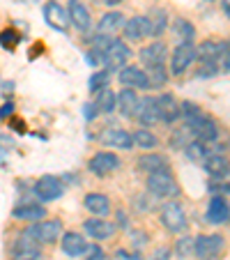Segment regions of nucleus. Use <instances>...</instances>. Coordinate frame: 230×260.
Segmentation results:
<instances>
[{
    "label": "nucleus",
    "instance_id": "nucleus-44",
    "mask_svg": "<svg viewBox=\"0 0 230 260\" xmlns=\"http://www.w3.org/2000/svg\"><path fill=\"white\" fill-rule=\"evenodd\" d=\"M14 104L12 102H7V104H3V106H0V120H10L12 115H14Z\"/></svg>",
    "mask_w": 230,
    "mask_h": 260
},
{
    "label": "nucleus",
    "instance_id": "nucleus-32",
    "mask_svg": "<svg viewBox=\"0 0 230 260\" xmlns=\"http://www.w3.org/2000/svg\"><path fill=\"white\" fill-rule=\"evenodd\" d=\"M173 32H175V37H180V42H189V44H193L196 28H193V23H191L189 19L177 16V19L173 21Z\"/></svg>",
    "mask_w": 230,
    "mask_h": 260
},
{
    "label": "nucleus",
    "instance_id": "nucleus-19",
    "mask_svg": "<svg viewBox=\"0 0 230 260\" xmlns=\"http://www.w3.org/2000/svg\"><path fill=\"white\" fill-rule=\"evenodd\" d=\"M136 168L150 175V173H157V171H168V168H171V161H168L166 154L150 150V152H143L141 157L136 159Z\"/></svg>",
    "mask_w": 230,
    "mask_h": 260
},
{
    "label": "nucleus",
    "instance_id": "nucleus-13",
    "mask_svg": "<svg viewBox=\"0 0 230 260\" xmlns=\"http://www.w3.org/2000/svg\"><path fill=\"white\" fill-rule=\"evenodd\" d=\"M118 81L122 83V88H134V90H150L147 83V74L138 64H124L122 69H118Z\"/></svg>",
    "mask_w": 230,
    "mask_h": 260
},
{
    "label": "nucleus",
    "instance_id": "nucleus-41",
    "mask_svg": "<svg viewBox=\"0 0 230 260\" xmlns=\"http://www.w3.org/2000/svg\"><path fill=\"white\" fill-rule=\"evenodd\" d=\"M129 240H132V246H134V251H141L143 246H147V235L143 231H132L129 233Z\"/></svg>",
    "mask_w": 230,
    "mask_h": 260
},
{
    "label": "nucleus",
    "instance_id": "nucleus-12",
    "mask_svg": "<svg viewBox=\"0 0 230 260\" xmlns=\"http://www.w3.org/2000/svg\"><path fill=\"white\" fill-rule=\"evenodd\" d=\"M154 106H157V113H159V122L175 124L180 120V102L171 92H163L159 97H154Z\"/></svg>",
    "mask_w": 230,
    "mask_h": 260
},
{
    "label": "nucleus",
    "instance_id": "nucleus-33",
    "mask_svg": "<svg viewBox=\"0 0 230 260\" xmlns=\"http://www.w3.org/2000/svg\"><path fill=\"white\" fill-rule=\"evenodd\" d=\"M193 132H191L186 124H182V127H175L171 132V138H168V145L173 147V150H184V145L189 141H193Z\"/></svg>",
    "mask_w": 230,
    "mask_h": 260
},
{
    "label": "nucleus",
    "instance_id": "nucleus-27",
    "mask_svg": "<svg viewBox=\"0 0 230 260\" xmlns=\"http://www.w3.org/2000/svg\"><path fill=\"white\" fill-rule=\"evenodd\" d=\"M212 152H214V145L205 141H198V138H193V141H189L184 145V157L193 164H203Z\"/></svg>",
    "mask_w": 230,
    "mask_h": 260
},
{
    "label": "nucleus",
    "instance_id": "nucleus-17",
    "mask_svg": "<svg viewBox=\"0 0 230 260\" xmlns=\"http://www.w3.org/2000/svg\"><path fill=\"white\" fill-rule=\"evenodd\" d=\"M83 231H85V235L92 237V240L104 242L115 235V223L104 219V216H90V219L83 221Z\"/></svg>",
    "mask_w": 230,
    "mask_h": 260
},
{
    "label": "nucleus",
    "instance_id": "nucleus-47",
    "mask_svg": "<svg viewBox=\"0 0 230 260\" xmlns=\"http://www.w3.org/2000/svg\"><path fill=\"white\" fill-rule=\"evenodd\" d=\"M118 255L122 260H143L141 251H132V253H127V251H118Z\"/></svg>",
    "mask_w": 230,
    "mask_h": 260
},
{
    "label": "nucleus",
    "instance_id": "nucleus-16",
    "mask_svg": "<svg viewBox=\"0 0 230 260\" xmlns=\"http://www.w3.org/2000/svg\"><path fill=\"white\" fill-rule=\"evenodd\" d=\"M230 216L228 196H212L205 210V221L210 226H225Z\"/></svg>",
    "mask_w": 230,
    "mask_h": 260
},
{
    "label": "nucleus",
    "instance_id": "nucleus-11",
    "mask_svg": "<svg viewBox=\"0 0 230 260\" xmlns=\"http://www.w3.org/2000/svg\"><path fill=\"white\" fill-rule=\"evenodd\" d=\"M141 127L152 129L154 124H159V113H157V106H154V97L147 94V97H138L136 104V111H134V118Z\"/></svg>",
    "mask_w": 230,
    "mask_h": 260
},
{
    "label": "nucleus",
    "instance_id": "nucleus-52",
    "mask_svg": "<svg viewBox=\"0 0 230 260\" xmlns=\"http://www.w3.org/2000/svg\"><path fill=\"white\" fill-rule=\"evenodd\" d=\"M12 260H40V258H16V255H14Z\"/></svg>",
    "mask_w": 230,
    "mask_h": 260
},
{
    "label": "nucleus",
    "instance_id": "nucleus-46",
    "mask_svg": "<svg viewBox=\"0 0 230 260\" xmlns=\"http://www.w3.org/2000/svg\"><path fill=\"white\" fill-rule=\"evenodd\" d=\"M83 111H85L83 115H85V120H88V122H90V120H94V118L99 115V111H97V106H94V104H85Z\"/></svg>",
    "mask_w": 230,
    "mask_h": 260
},
{
    "label": "nucleus",
    "instance_id": "nucleus-10",
    "mask_svg": "<svg viewBox=\"0 0 230 260\" xmlns=\"http://www.w3.org/2000/svg\"><path fill=\"white\" fill-rule=\"evenodd\" d=\"M168 44L161 40H154L150 44H145L141 51H138V58H141V64L143 69L147 67H157V64H166V58H168Z\"/></svg>",
    "mask_w": 230,
    "mask_h": 260
},
{
    "label": "nucleus",
    "instance_id": "nucleus-42",
    "mask_svg": "<svg viewBox=\"0 0 230 260\" xmlns=\"http://www.w3.org/2000/svg\"><path fill=\"white\" fill-rule=\"evenodd\" d=\"M83 255H88L85 260H106V253H104V249L99 244H88Z\"/></svg>",
    "mask_w": 230,
    "mask_h": 260
},
{
    "label": "nucleus",
    "instance_id": "nucleus-40",
    "mask_svg": "<svg viewBox=\"0 0 230 260\" xmlns=\"http://www.w3.org/2000/svg\"><path fill=\"white\" fill-rule=\"evenodd\" d=\"M207 193H212V196H228V180H210L207 182Z\"/></svg>",
    "mask_w": 230,
    "mask_h": 260
},
{
    "label": "nucleus",
    "instance_id": "nucleus-34",
    "mask_svg": "<svg viewBox=\"0 0 230 260\" xmlns=\"http://www.w3.org/2000/svg\"><path fill=\"white\" fill-rule=\"evenodd\" d=\"M111 81H113V72H111V69H99V72H94L92 76H90L88 88H90V92H99L102 88H108V85H111Z\"/></svg>",
    "mask_w": 230,
    "mask_h": 260
},
{
    "label": "nucleus",
    "instance_id": "nucleus-15",
    "mask_svg": "<svg viewBox=\"0 0 230 260\" xmlns=\"http://www.w3.org/2000/svg\"><path fill=\"white\" fill-rule=\"evenodd\" d=\"M99 143L104 147H115V150H134L132 134L120 127H106L99 134Z\"/></svg>",
    "mask_w": 230,
    "mask_h": 260
},
{
    "label": "nucleus",
    "instance_id": "nucleus-5",
    "mask_svg": "<svg viewBox=\"0 0 230 260\" xmlns=\"http://www.w3.org/2000/svg\"><path fill=\"white\" fill-rule=\"evenodd\" d=\"M132 55H134L132 46H129L124 40L115 37V40L111 42V46L102 53V64H104V69L115 72V69H122L124 64H129V58H132Z\"/></svg>",
    "mask_w": 230,
    "mask_h": 260
},
{
    "label": "nucleus",
    "instance_id": "nucleus-26",
    "mask_svg": "<svg viewBox=\"0 0 230 260\" xmlns=\"http://www.w3.org/2000/svg\"><path fill=\"white\" fill-rule=\"evenodd\" d=\"M12 255H16V258H42V244L28 235H21L12 244Z\"/></svg>",
    "mask_w": 230,
    "mask_h": 260
},
{
    "label": "nucleus",
    "instance_id": "nucleus-28",
    "mask_svg": "<svg viewBox=\"0 0 230 260\" xmlns=\"http://www.w3.org/2000/svg\"><path fill=\"white\" fill-rule=\"evenodd\" d=\"M132 141H134V147H141L143 152H150V150H154V147L161 145L159 136L152 132V129H147V127L136 129V132L132 134Z\"/></svg>",
    "mask_w": 230,
    "mask_h": 260
},
{
    "label": "nucleus",
    "instance_id": "nucleus-39",
    "mask_svg": "<svg viewBox=\"0 0 230 260\" xmlns=\"http://www.w3.org/2000/svg\"><path fill=\"white\" fill-rule=\"evenodd\" d=\"M113 40H115L113 35H99V32H97V35L92 37V51H97V53L102 55L104 51H106L108 46H111V42H113Z\"/></svg>",
    "mask_w": 230,
    "mask_h": 260
},
{
    "label": "nucleus",
    "instance_id": "nucleus-25",
    "mask_svg": "<svg viewBox=\"0 0 230 260\" xmlns=\"http://www.w3.org/2000/svg\"><path fill=\"white\" fill-rule=\"evenodd\" d=\"M83 207L90 212L92 216H106V214H111V198L106 196V193H97V191H92V193H85V198H83Z\"/></svg>",
    "mask_w": 230,
    "mask_h": 260
},
{
    "label": "nucleus",
    "instance_id": "nucleus-9",
    "mask_svg": "<svg viewBox=\"0 0 230 260\" xmlns=\"http://www.w3.org/2000/svg\"><path fill=\"white\" fill-rule=\"evenodd\" d=\"M122 28H124V42H127V44H138V42H145L147 37H152L150 16L136 14L124 21Z\"/></svg>",
    "mask_w": 230,
    "mask_h": 260
},
{
    "label": "nucleus",
    "instance_id": "nucleus-14",
    "mask_svg": "<svg viewBox=\"0 0 230 260\" xmlns=\"http://www.w3.org/2000/svg\"><path fill=\"white\" fill-rule=\"evenodd\" d=\"M221 58H230L228 40H205L196 46V60H214L219 62Z\"/></svg>",
    "mask_w": 230,
    "mask_h": 260
},
{
    "label": "nucleus",
    "instance_id": "nucleus-50",
    "mask_svg": "<svg viewBox=\"0 0 230 260\" xmlns=\"http://www.w3.org/2000/svg\"><path fill=\"white\" fill-rule=\"evenodd\" d=\"M104 3H106L108 7H115V5H122L124 0H104Z\"/></svg>",
    "mask_w": 230,
    "mask_h": 260
},
{
    "label": "nucleus",
    "instance_id": "nucleus-43",
    "mask_svg": "<svg viewBox=\"0 0 230 260\" xmlns=\"http://www.w3.org/2000/svg\"><path fill=\"white\" fill-rule=\"evenodd\" d=\"M171 255H173L171 246H159V249L154 251V253H152L147 260H171Z\"/></svg>",
    "mask_w": 230,
    "mask_h": 260
},
{
    "label": "nucleus",
    "instance_id": "nucleus-3",
    "mask_svg": "<svg viewBox=\"0 0 230 260\" xmlns=\"http://www.w3.org/2000/svg\"><path fill=\"white\" fill-rule=\"evenodd\" d=\"M23 235L32 237V240L40 242V244H55V240H60V235H62V221L49 219V216L40 219V221H32Z\"/></svg>",
    "mask_w": 230,
    "mask_h": 260
},
{
    "label": "nucleus",
    "instance_id": "nucleus-45",
    "mask_svg": "<svg viewBox=\"0 0 230 260\" xmlns=\"http://www.w3.org/2000/svg\"><path fill=\"white\" fill-rule=\"evenodd\" d=\"M85 60H88V64H92V67H99V64H102V55H99L97 51H92V49L85 53Z\"/></svg>",
    "mask_w": 230,
    "mask_h": 260
},
{
    "label": "nucleus",
    "instance_id": "nucleus-18",
    "mask_svg": "<svg viewBox=\"0 0 230 260\" xmlns=\"http://www.w3.org/2000/svg\"><path fill=\"white\" fill-rule=\"evenodd\" d=\"M67 16H69V25H74V28L81 30V32H88V30L92 28V14H90V10L81 0H69Z\"/></svg>",
    "mask_w": 230,
    "mask_h": 260
},
{
    "label": "nucleus",
    "instance_id": "nucleus-48",
    "mask_svg": "<svg viewBox=\"0 0 230 260\" xmlns=\"http://www.w3.org/2000/svg\"><path fill=\"white\" fill-rule=\"evenodd\" d=\"M118 226L120 228H127L129 221H127V214H124V210H118Z\"/></svg>",
    "mask_w": 230,
    "mask_h": 260
},
{
    "label": "nucleus",
    "instance_id": "nucleus-20",
    "mask_svg": "<svg viewBox=\"0 0 230 260\" xmlns=\"http://www.w3.org/2000/svg\"><path fill=\"white\" fill-rule=\"evenodd\" d=\"M44 19L51 28L60 30V32H67L69 30V16H67V10H64L60 3L55 0H49L44 5Z\"/></svg>",
    "mask_w": 230,
    "mask_h": 260
},
{
    "label": "nucleus",
    "instance_id": "nucleus-24",
    "mask_svg": "<svg viewBox=\"0 0 230 260\" xmlns=\"http://www.w3.org/2000/svg\"><path fill=\"white\" fill-rule=\"evenodd\" d=\"M49 216V210L40 203H21L12 210V219H19V221H40Z\"/></svg>",
    "mask_w": 230,
    "mask_h": 260
},
{
    "label": "nucleus",
    "instance_id": "nucleus-23",
    "mask_svg": "<svg viewBox=\"0 0 230 260\" xmlns=\"http://www.w3.org/2000/svg\"><path fill=\"white\" fill-rule=\"evenodd\" d=\"M136 104H138V92L134 88H122L120 92H115V108L120 111L122 118H127V120L134 118Z\"/></svg>",
    "mask_w": 230,
    "mask_h": 260
},
{
    "label": "nucleus",
    "instance_id": "nucleus-8",
    "mask_svg": "<svg viewBox=\"0 0 230 260\" xmlns=\"http://www.w3.org/2000/svg\"><path fill=\"white\" fill-rule=\"evenodd\" d=\"M32 193H35V198H37L40 203L58 201V198L64 193V182H62V177L42 175L40 180L32 184Z\"/></svg>",
    "mask_w": 230,
    "mask_h": 260
},
{
    "label": "nucleus",
    "instance_id": "nucleus-31",
    "mask_svg": "<svg viewBox=\"0 0 230 260\" xmlns=\"http://www.w3.org/2000/svg\"><path fill=\"white\" fill-rule=\"evenodd\" d=\"M147 83H150V90H161L166 88L168 83V69L166 64H157V67H147Z\"/></svg>",
    "mask_w": 230,
    "mask_h": 260
},
{
    "label": "nucleus",
    "instance_id": "nucleus-37",
    "mask_svg": "<svg viewBox=\"0 0 230 260\" xmlns=\"http://www.w3.org/2000/svg\"><path fill=\"white\" fill-rule=\"evenodd\" d=\"M175 253L177 258H191L193 255V237L191 235H182L175 242Z\"/></svg>",
    "mask_w": 230,
    "mask_h": 260
},
{
    "label": "nucleus",
    "instance_id": "nucleus-1",
    "mask_svg": "<svg viewBox=\"0 0 230 260\" xmlns=\"http://www.w3.org/2000/svg\"><path fill=\"white\" fill-rule=\"evenodd\" d=\"M145 189L152 193V196L163 198V201L180 196V184H177L175 175L171 173V168H168V171L150 173L145 180Z\"/></svg>",
    "mask_w": 230,
    "mask_h": 260
},
{
    "label": "nucleus",
    "instance_id": "nucleus-35",
    "mask_svg": "<svg viewBox=\"0 0 230 260\" xmlns=\"http://www.w3.org/2000/svg\"><path fill=\"white\" fill-rule=\"evenodd\" d=\"M150 16V23H152V37H161L166 32V25H168V12L166 10H154Z\"/></svg>",
    "mask_w": 230,
    "mask_h": 260
},
{
    "label": "nucleus",
    "instance_id": "nucleus-49",
    "mask_svg": "<svg viewBox=\"0 0 230 260\" xmlns=\"http://www.w3.org/2000/svg\"><path fill=\"white\" fill-rule=\"evenodd\" d=\"M12 127H14V132H23V122H21V120H16L14 115H12Z\"/></svg>",
    "mask_w": 230,
    "mask_h": 260
},
{
    "label": "nucleus",
    "instance_id": "nucleus-2",
    "mask_svg": "<svg viewBox=\"0 0 230 260\" xmlns=\"http://www.w3.org/2000/svg\"><path fill=\"white\" fill-rule=\"evenodd\" d=\"M225 251V237L221 233L193 237V255L198 260H219Z\"/></svg>",
    "mask_w": 230,
    "mask_h": 260
},
{
    "label": "nucleus",
    "instance_id": "nucleus-22",
    "mask_svg": "<svg viewBox=\"0 0 230 260\" xmlns=\"http://www.w3.org/2000/svg\"><path fill=\"white\" fill-rule=\"evenodd\" d=\"M62 240H60V246H62V251L69 255V258H81V255L85 253V249H88V240H85V235H81V233H62Z\"/></svg>",
    "mask_w": 230,
    "mask_h": 260
},
{
    "label": "nucleus",
    "instance_id": "nucleus-6",
    "mask_svg": "<svg viewBox=\"0 0 230 260\" xmlns=\"http://www.w3.org/2000/svg\"><path fill=\"white\" fill-rule=\"evenodd\" d=\"M168 58H171V69H168V74H171V76H182V74L189 72L191 64L196 62V46L189 44V42H180V44L175 46V51L168 53Z\"/></svg>",
    "mask_w": 230,
    "mask_h": 260
},
{
    "label": "nucleus",
    "instance_id": "nucleus-36",
    "mask_svg": "<svg viewBox=\"0 0 230 260\" xmlns=\"http://www.w3.org/2000/svg\"><path fill=\"white\" fill-rule=\"evenodd\" d=\"M21 42V35L16 28H5V30H0V46L7 51H14L16 46H19Z\"/></svg>",
    "mask_w": 230,
    "mask_h": 260
},
{
    "label": "nucleus",
    "instance_id": "nucleus-21",
    "mask_svg": "<svg viewBox=\"0 0 230 260\" xmlns=\"http://www.w3.org/2000/svg\"><path fill=\"white\" fill-rule=\"evenodd\" d=\"M203 171L207 173V177L210 180H228V157L225 154H219V152H212L210 157L205 159V161L201 164Z\"/></svg>",
    "mask_w": 230,
    "mask_h": 260
},
{
    "label": "nucleus",
    "instance_id": "nucleus-4",
    "mask_svg": "<svg viewBox=\"0 0 230 260\" xmlns=\"http://www.w3.org/2000/svg\"><path fill=\"white\" fill-rule=\"evenodd\" d=\"M159 221L168 233H184L186 231V212L180 201L168 198L159 210Z\"/></svg>",
    "mask_w": 230,
    "mask_h": 260
},
{
    "label": "nucleus",
    "instance_id": "nucleus-30",
    "mask_svg": "<svg viewBox=\"0 0 230 260\" xmlns=\"http://www.w3.org/2000/svg\"><path fill=\"white\" fill-rule=\"evenodd\" d=\"M94 106H97L99 113L111 115L115 111V90L108 85V88H102L99 92H94Z\"/></svg>",
    "mask_w": 230,
    "mask_h": 260
},
{
    "label": "nucleus",
    "instance_id": "nucleus-7",
    "mask_svg": "<svg viewBox=\"0 0 230 260\" xmlns=\"http://www.w3.org/2000/svg\"><path fill=\"white\" fill-rule=\"evenodd\" d=\"M122 168V159L115 152H108V150H102V152L92 154L88 159V171L97 177H108L113 173H118Z\"/></svg>",
    "mask_w": 230,
    "mask_h": 260
},
{
    "label": "nucleus",
    "instance_id": "nucleus-51",
    "mask_svg": "<svg viewBox=\"0 0 230 260\" xmlns=\"http://www.w3.org/2000/svg\"><path fill=\"white\" fill-rule=\"evenodd\" d=\"M221 7H223V16L230 14V7H228V0H221Z\"/></svg>",
    "mask_w": 230,
    "mask_h": 260
},
{
    "label": "nucleus",
    "instance_id": "nucleus-53",
    "mask_svg": "<svg viewBox=\"0 0 230 260\" xmlns=\"http://www.w3.org/2000/svg\"><path fill=\"white\" fill-rule=\"evenodd\" d=\"M3 157H5V150H3V147H0V159H3Z\"/></svg>",
    "mask_w": 230,
    "mask_h": 260
},
{
    "label": "nucleus",
    "instance_id": "nucleus-38",
    "mask_svg": "<svg viewBox=\"0 0 230 260\" xmlns=\"http://www.w3.org/2000/svg\"><path fill=\"white\" fill-rule=\"evenodd\" d=\"M198 62H201L196 69L198 79H212L219 74V62H214V60H198Z\"/></svg>",
    "mask_w": 230,
    "mask_h": 260
},
{
    "label": "nucleus",
    "instance_id": "nucleus-29",
    "mask_svg": "<svg viewBox=\"0 0 230 260\" xmlns=\"http://www.w3.org/2000/svg\"><path fill=\"white\" fill-rule=\"evenodd\" d=\"M124 23V14L122 12H106L97 23V32L99 35H113L115 30H120Z\"/></svg>",
    "mask_w": 230,
    "mask_h": 260
}]
</instances>
